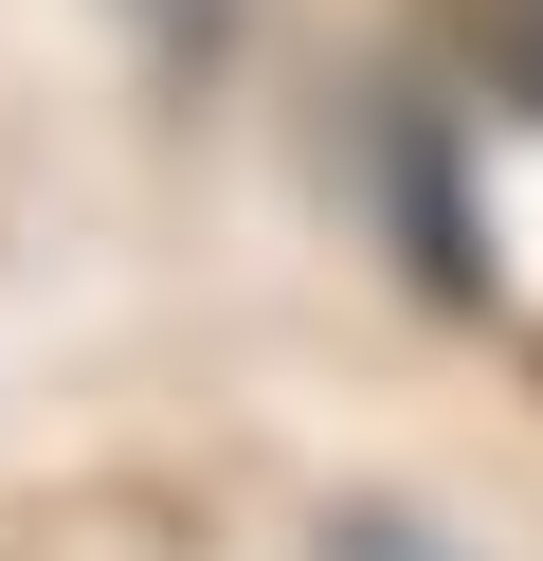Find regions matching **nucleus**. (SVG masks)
Listing matches in <instances>:
<instances>
[{"label":"nucleus","mask_w":543,"mask_h":561,"mask_svg":"<svg viewBox=\"0 0 543 561\" xmlns=\"http://www.w3.org/2000/svg\"><path fill=\"white\" fill-rule=\"evenodd\" d=\"M362 199H381V254L417 308H489V218H471V127L434 73H381V110H362Z\"/></svg>","instance_id":"1"},{"label":"nucleus","mask_w":543,"mask_h":561,"mask_svg":"<svg viewBox=\"0 0 543 561\" xmlns=\"http://www.w3.org/2000/svg\"><path fill=\"white\" fill-rule=\"evenodd\" d=\"M417 19H434V55H453L507 127H543V0H417Z\"/></svg>","instance_id":"2"},{"label":"nucleus","mask_w":543,"mask_h":561,"mask_svg":"<svg viewBox=\"0 0 543 561\" xmlns=\"http://www.w3.org/2000/svg\"><path fill=\"white\" fill-rule=\"evenodd\" d=\"M308 561H471V543H453L434 507H326V543H308Z\"/></svg>","instance_id":"3"},{"label":"nucleus","mask_w":543,"mask_h":561,"mask_svg":"<svg viewBox=\"0 0 543 561\" xmlns=\"http://www.w3.org/2000/svg\"><path fill=\"white\" fill-rule=\"evenodd\" d=\"M145 19H163L181 55H217V37H236V0H145Z\"/></svg>","instance_id":"4"}]
</instances>
